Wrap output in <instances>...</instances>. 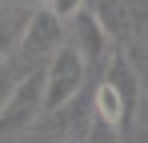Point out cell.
<instances>
[{
	"instance_id": "9",
	"label": "cell",
	"mask_w": 148,
	"mask_h": 143,
	"mask_svg": "<svg viewBox=\"0 0 148 143\" xmlns=\"http://www.w3.org/2000/svg\"><path fill=\"white\" fill-rule=\"evenodd\" d=\"M84 143H120L116 139V127L112 123H104V119H92V127H88V139Z\"/></svg>"
},
{
	"instance_id": "6",
	"label": "cell",
	"mask_w": 148,
	"mask_h": 143,
	"mask_svg": "<svg viewBox=\"0 0 148 143\" xmlns=\"http://www.w3.org/2000/svg\"><path fill=\"white\" fill-rule=\"evenodd\" d=\"M96 20L104 24V32H108V40L112 36H128V8H124L120 0H96Z\"/></svg>"
},
{
	"instance_id": "1",
	"label": "cell",
	"mask_w": 148,
	"mask_h": 143,
	"mask_svg": "<svg viewBox=\"0 0 148 143\" xmlns=\"http://www.w3.org/2000/svg\"><path fill=\"white\" fill-rule=\"evenodd\" d=\"M88 60L76 52V44H64L44 68V111H60L64 103H72L80 84H84Z\"/></svg>"
},
{
	"instance_id": "11",
	"label": "cell",
	"mask_w": 148,
	"mask_h": 143,
	"mask_svg": "<svg viewBox=\"0 0 148 143\" xmlns=\"http://www.w3.org/2000/svg\"><path fill=\"white\" fill-rule=\"evenodd\" d=\"M12 88H16V80L8 76V64L0 60V111H4V103H8V95H12Z\"/></svg>"
},
{
	"instance_id": "5",
	"label": "cell",
	"mask_w": 148,
	"mask_h": 143,
	"mask_svg": "<svg viewBox=\"0 0 148 143\" xmlns=\"http://www.w3.org/2000/svg\"><path fill=\"white\" fill-rule=\"evenodd\" d=\"M124 111H128V99L120 95V88L108 84V80H100V88H96V119L120 127V123H124Z\"/></svg>"
},
{
	"instance_id": "12",
	"label": "cell",
	"mask_w": 148,
	"mask_h": 143,
	"mask_svg": "<svg viewBox=\"0 0 148 143\" xmlns=\"http://www.w3.org/2000/svg\"><path fill=\"white\" fill-rule=\"evenodd\" d=\"M16 4H24V8H32V12H36V8H48L52 0H16Z\"/></svg>"
},
{
	"instance_id": "8",
	"label": "cell",
	"mask_w": 148,
	"mask_h": 143,
	"mask_svg": "<svg viewBox=\"0 0 148 143\" xmlns=\"http://www.w3.org/2000/svg\"><path fill=\"white\" fill-rule=\"evenodd\" d=\"M20 32H24V24L0 20V60H8V52H16V48H20Z\"/></svg>"
},
{
	"instance_id": "2",
	"label": "cell",
	"mask_w": 148,
	"mask_h": 143,
	"mask_svg": "<svg viewBox=\"0 0 148 143\" xmlns=\"http://www.w3.org/2000/svg\"><path fill=\"white\" fill-rule=\"evenodd\" d=\"M44 115V72H28L16 80V88L8 95L4 111H0V131H24Z\"/></svg>"
},
{
	"instance_id": "10",
	"label": "cell",
	"mask_w": 148,
	"mask_h": 143,
	"mask_svg": "<svg viewBox=\"0 0 148 143\" xmlns=\"http://www.w3.org/2000/svg\"><path fill=\"white\" fill-rule=\"evenodd\" d=\"M48 8L60 16V20H72V16H80V12H84V0H52Z\"/></svg>"
},
{
	"instance_id": "7",
	"label": "cell",
	"mask_w": 148,
	"mask_h": 143,
	"mask_svg": "<svg viewBox=\"0 0 148 143\" xmlns=\"http://www.w3.org/2000/svg\"><path fill=\"white\" fill-rule=\"evenodd\" d=\"M104 80L116 84L120 95L128 99V107H132V99H136V72H132V64H128L124 56H112V60H108V76H104Z\"/></svg>"
},
{
	"instance_id": "3",
	"label": "cell",
	"mask_w": 148,
	"mask_h": 143,
	"mask_svg": "<svg viewBox=\"0 0 148 143\" xmlns=\"http://www.w3.org/2000/svg\"><path fill=\"white\" fill-rule=\"evenodd\" d=\"M60 40H64V20L52 12V8H36L24 20V32H20V48L16 56H56L60 52Z\"/></svg>"
},
{
	"instance_id": "4",
	"label": "cell",
	"mask_w": 148,
	"mask_h": 143,
	"mask_svg": "<svg viewBox=\"0 0 148 143\" xmlns=\"http://www.w3.org/2000/svg\"><path fill=\"white\" fill-rule=\"evenodd\" d=\"M76 52L84 60H96V64L108 60V32L96 20V12H80L76 16Z\"/></svg>"
}]
</instances>
